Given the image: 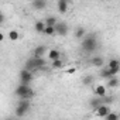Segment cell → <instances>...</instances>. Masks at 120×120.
Segmentation results:
<instances>
[{"mask_svg": "<svg viewBox=\"0 0 120 120\" xmlns=\"http://www.w3.org/2000/svg\"><path fill=\"white\" fill-rule=\"evenodd\" d=\"M98 47H99V42H98V38H96L95 34L88 35V37H85V38L81 41V48H82L85 52H88V54L95 52V51L98 49Z\"/></svg>", "mask_w": 120, "mask_h": 120, "instance_id": "obj_1", "label": "cell"}, {"mask_svg": "<svg viewBox=\"0 0 120 120\" xmlns=\"http://www.w3.org/2000/svg\"><path fill=\"white\" fill-rule=\"evenodd\" d=\"M14 95L19 99H33L35 96V92H34V89L30 88V85L20 82V85L14 89Z\"/></svg>", "mask_w": 120, "mask_h": 120, "instance_id": "obj_2", "label": "cell"}, {"mask_svg": "<svg viewBox=\"0 0 120 120\" xmlns=\"http://www.w3.org/2000/svg\"><path fill=\"white\" fill-rule=\"evenodd\" d=\"M45 59L42 58V56H31L30 59H27V62H26V68L27 69H30V71H33V72H35V71H38V69H42L44 67H45Z\"/></svg>", "mask_w": 120, "mask_h": 120, "instance_id": "obj_3", "label": "cell"}, {"mask_svg": "<svg viewBox=\"0 0 120 120\" xmlns=\"http://www.w3.org/2000/svg\"><path fill=\"white\" fill-rule=\"evenodd\" d=\"M30 107H31V99H19V103H17L14 113L17 117H24L28 113Z\"/></svg>", "mask_w": 120, "mask_h": 120, "instance_id": "obj_4", "label": "cell"}, {"mask_svg": "<svg viewBox=\"0 0 120 120\" xmlns=\"http://www.w3.org/2000/svg\"><path fill=\"white\" fill-rule=\"evenodd\" d=\"M33 74H34V72H33V71H30V69H27V68L21 69V71H20V74H19L20 82H21V83H27V85H30V83H31V81H33V78H34V75H33Z\"/></svg>", "mask_w": 120, "mask_h": 120, "instance_id": "obj_5", "label": "cell"}, {"mask_svg": "<svg viewBox=\"0 0 120 120\" xmlns=\"http://www.w3.org/2000/svg\"><path fill=\"white\" fill-rule=\"evenodd\" d=\"M55 31L58 35H61V37H65L69 31V26L65 23V21H58L55 24Z\"/></svg>", "mask_w": 120, "mask_h": 120, "instance_id": "obj_6", "label": "cell"}, {"mask_svg": "<svg viewBox=\"0 0 120 120\" xmlns=\"http://www.w3.org/2000/svg\"><path fill=\"white\" fill-rule=\"evenodd\" d=\"M95 112H96V116H98V117L105 119V117L109 114V112H110V106H109V105H106V103H102V105L95 110Z\"/></svg>", "mask_w": 120, "mask_h": 120, "instance_id": "obj_7", "label": "cell"}, {"mask_svg": "<svg viewBox=\"0 0 120 120\" xmlns=\"http://www.w3.org/2000/svg\"><path fill=\"white\" fill-rule=\"evenodd\" d=\"M56 7H58V11L61 14H65L69 9V2L68 0H58L56 2Z\"/></svg>", "mask_w": 120, "mask_h": 120, "instance_id": "obj_8", "label": "cell"}, {"mask_svg": "<svg viewBox=\"0 0 120 120\" xmlns=\"http://www.w3.org/2000/svg\"><path fill=\"white\" fill-rule=\"evenodd\" d=\"M89 64H90L92 67L102 68V67H105V59H103L102 56H92V58L89 59Z\"/></svg>", "mask_w": 120, "mask_h": 120, "instance_id": "obj_9", "label": "cell"}, {"mask_svg": "<svg viewBox=\"0 0 120 120\" xmlns=\"http://www.w3.org/2000/svg\"><path fill=\"white\" fill-rule=\"evenodd\" d=\"M102 103H103V100H102V98H100V96L90 98V100H89V106H90V109H93V110H96Z\"/></svg>", "mask_w": 120, "mask_h": 120, "instance_id": "obj_10", "label": "cell"}, {"mask_svg": "<svg viewBox=\"0 0 120 120\" xmlns=\"http://www.w3.org/2000/svg\"><path fill=\"white\" fill-rule=\"evenodd\" d=\"M45 52H47V47L45 45H38L33 49V56H44Z\"/></svg>", "mask_w": 120, "mask_h": 120, "instance_id": "obj_11", "label": "cell"}, {"mask_svg": "<svg viewBox=\"0 0 120 120\" xmlns=\"http://www.w3.org/2000/svg\"><path fill=\"white\" fill-rule=\"evenodd\" d=\"M100 78H105V79H109V78H112L113 75H112V72H110V68L107 67V65H105V67H102L100 68Z\"/></svg>", "mask_w": 120, "mask_h": 120, "instance_id": "obj_12", "label": "cell"}, {"mask_svg": "<svg viewBox=\"0 0 120 120\" xmlns=\"http://www.w3.org/2000/svg\"><path fill=\"white\" fill-rule=\"evenodd\" d=\"M33 7L35 10H42L47 7V0H33Z\"/></svg>", "mask_w": 120, "mask_h": 120, "instance_id": "obj_13", "label": "cell"}, {"mask_svg": "<svg viewBox=\"0 0 120 120\" xmlns=\"http://www.w3.org/2000/svg\"><path fill=\"white\" fill-rule=\"evenodd\" d=\"M45 26H47L45 21H35V23H34V31L38 33V34H41V33H44Z\"/></svg>", "mask_w": 120, "mask_h": 120, "instance_id": "obj_14", "label": "cell"}, {"mask_svg": "<svg viewBox=\"0 0 120 120\" xmlns=\"http://www.w3.org/2000/svg\"><path fill=\"white\" fill-rule=\"evenodd\" d=\"M93 93H95V96H100V98L106 96V86H103V85H98V86L95 88Z\"/></svg>", "mask_w": 120, "mask_h": 120, "instance_id": "obj_15", "label": "cell"}, {"mask_svg": "<svg viewBox=\"0 0 120 120\" xmlns=\"http://www.w3.org/2000/svg\"><path fill=\"white\" fill-rule=\"evenodd\" d=\"M58 58H61V52L58 49H49L48 51V59L54 61V59H58Z\"/></svg>", "mask_w": 120, "mask_h": 120, "instance_id": "obj_16", "label": "cell"}, {"mask_svg": "<svg viewBox=\"0 0 120 120\" xmlns=\"http://www.w3.org/2000/svg\"><path fill=\"white\" fill-rule=\"evenodd\" d=\"M51 67L54 69H59V68H62L64 67V61L61 58H58V59H54V61H51Z\"/></svg>", "mask_w": 120, "mask_h": 120, "instance_id": "obj_17", "label": "cell"}, {"mask_svg": "<svg viewBox=\"0 0 120 120\" xmlns=\"http://www.w3.org/2000/svg\"><path fill=\"white\" fill-rule=\"evenodd\" d=\"M119 83H120V81H119L116 76H112V78L107 79V86H109V88H117Z\"/></svg>", "mask_w": 120, "mask_h": 120, "instance_id": "obj_18", "label": "cell"}, {"mask_svg": "<svg viewBox=\"0 0 120 120\" xmlns=\"http://www.w3.org/2000/svg\"><path fill=\"white\" fill-rule=\"evenodd\" d=\"M85 34H86V30H85L83 27H78V28L75 30V37L79 38V40H82V38L85 37Z\"/></svg>", "mask_w": 120, "mask_h": 120, "instance_id": "obj_19", "label": "cell"}, {"mask_svg": "<svg viewBox=\"0 0 120 120\" xmlns=\"http://www.w3.org/2000/svg\"><path fill=\"white\" fill-rule=\"evenodd\" d=\"M19 38H20V34H19L17 30H10L9 31V40L10 41H17Z\"/></svg>", "mask_w": 120, "mask_h": 120, "instance_id": "obj_20", "label": "cell"}, {"mask_svg": "<svg viewBox=\"0 0 120 120\" xmlns=\"http://www.w3.org/2000/svg\"><path fill=\"white\" fill-rule=\"evenodd\" d=\"M42 34H45V35H54V34H56L55 26H45V30H44Z\"/></svg>", "mask_w": 120, "mask_h": 120, "instance_id": "obj_21", "label": "cell"}, {"mask_svg": "<svg viewBox=\"0 0 120 120\" xmlns=\"http://www.w3.org/2000/svg\"><path fill=\"white\" fill-rule=\"evenodd\" d=\"M45 24L47 26H55L56 23H58V20H56V17H54V16H48V17H45Z\"/></svg>", "mask_w": 120, "mask_h": 120, "instance_id": "obj_22", "label": "cell"}, {"mask_svg": "<svg viewBox=\"0 0 120 120\" xmlns=\"http://www.w3.org/2000/svg\"><path fill=\"white\" fill-rule=\"evenodd\" d=\"M92 82H93V76H92V75H85V76L82 78V83H83L85 86H89Z\"/></svg>", "mask_w": 120, "mask_h": 120, "instance_id": "obj_23", "label": "cell"}, {"mask_svg": "<svg viewBox=\"0 0 120 120\" xmlns=\"http://www.w3.org/2000/svg\"><path fill=\"white\" fill-rule=\"evenodd\" d=\"M107 67H109V68H116V67H120V61H119V59H116V58H113V59H110V61L107 62Z\"/></svg>", "mask_w": 120, "mask_h": 120, "instance_id": "obj_24", "label": "cell"}, {"mask_svg": "<svg viewBox=\"0 0 120 120\" xmlns=\"http://www.w3.org/2000/svg\"><path fill=\"white\" fill-rule=\"evenodd\" d=\"M102 100H103V103H106V105H110V103H113V100H114V98L113 96H103L102 98Z\"/></svg>", "mask_w": 120, "mask_h": 120, "instance_id": "obj_25", "label": "cell"}, {"mask_svg": "<svg viewBox=\"0 0 120 120\" xmlns=\"http://www.w3.org/2000/svg\"><path fill=\"white\" fill-rule=\"evenodd\" d=\"M119 117H120L119 114H116V113H110V112H109V114H107L105 119H106V120H117Z\"/></svg>", "mask_w": 120, "mask_h": 120, "instance_id": "obj_26", "label": "cell"}, {"mask_svg": "<svg viewBox=\"0 0 120 120\" xmlns=\"http://www.w3.org/2000/svg\"><path fill=\"white\" fill-rule=\"evenodd\" d=\"M110 72H112V75H113V76H116V75L120 72V67H116V68H110Z\"/></svg>", "mask_w": 120, "mask_h": 120, "instance_id": "obj_27", "label": "cell"}, {"mask_svg": "<svg viewBox=\"0 0 120 120\" xmlns=\"http://www.w3.org/2000/svg\"><path fill=\"white\" fill-rule=\"evenodd\" d=\"M76 72V68H68L67 69V75H74Z\"/></svg>", "mask_w": 120, "mask_h": 120, "instance_id": "obj_28", "label": "cell"}, {"mask_svg": "<svg viewBox=\"0 0 120 120\" xmlns=\"http://www.w3.org/2000/svg\"><path fill=\"white\" fill-rule=\"evenodd\" d=\"M0 23H2V24L4 23V14H3V13H2V14H0Z\"/></svg>", "mask_w": 120, "mask_h": 120, "instance_id": "obj_29", "label": "cell"}, {"mask_svg": "<svg viewBox=\"0 0 120 120\" xmlns=\"http://www.w3.org/2000/svg\"><path fill=\"white\" fill-rule=\"evenodd\" d=\"M100 2H106V0H100Z\"/></svg>", "mask_w": 120, "mask_h": 120, "instance_id": "obj_30", "label": "cell"}, {"mask_svg": "<svg viewBox=\"0 0 120 120\" xmlns=\"http://www.w3.org/2000/svg\"><path fill=\"white\" fill-rule=\"evenodd\" d=\"M68 2H71V0H68Z\"/></svg>", "mask_w": 120, "mask_h": 120, "instance_id": "obj_31", "label": "cell"}]
</instances>
